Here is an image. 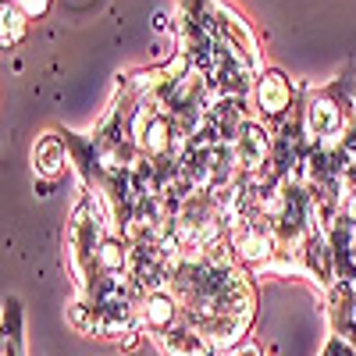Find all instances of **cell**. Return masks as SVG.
Returning a JSON list of instances; mask_svg holds the SVG:
<instances>
[{
	"label": "cell",
	"instance_id": "16",
	"mask_svg": "<svg viewBox=\"0 0 356 356\" xmlns=\"http://www.w3.org/2000/svg\"><path fill=\"white\" fill-rule=\"evenodd\" d=\"M235 356H264V353H260V349H257L253 342H243L239 349H235Z\"/></svg>",
	"mask_w": 356,
	"mask_h": 356
},
{
	"label": "cell",
	"instance_id": "4",
	"mask_svg": "<svg viewBox=\"0 0 356 356\" xmlns=\"http://www.w3.org/2000/svg\"><path fill=\"white\" fill-rule=\"evenodd\" d=\"M250 104L257 111V122H264L275 132L278 125H285L292 118V111L303 104V82H292L282 68H260Z\"/></svg>",
	"mask_w": 356,
	"mask_h": 356
},
{
	"label": "cell",
	"instance_id": "15",
	"mask_svg": "<svg viewBox=\"0 0 356 356\" xmlns=\"http://www.w3.org/2000/svg\"><path fill=\"white\" fill-rule=\"evenodd\" d=\"M321 356H356V346H353L349 339H342V335H332Z\"/></svg>",
	"mask_w": 356,
	"mask_h": 356
},
{
	"label": "cell",
	"instance_id": "8",
	"mask_svg": "<svg viewBox=\"0 0 356 356\" xmlns=\"http://www.w3.org/2000/svg\"><path fill=\"white\" fill-rule=\"evenodd\" d=\"M300 271L303 275H310L317 285H324V289H335L339 285V271H335V253H332V246H328V235L324 232H314L310 239L303 243V250H300Z\"/></svg>",
	"mask_w": 356,
	"mask_h": 356
},
{
	"label": "cell",
	"instance_id": "6",
	"mask_svg": "<svg viewBox=\"0 0 356 356\" xmlns=\"http://www.w3.org/2000/svg\"><path fill=\"white\" fill-rule=\"evenodd\" d=\"M136 321L150 335H164L168 328H175L182 321V307H178V300L168 289H157V292H146L143 300H136Z\"/></svg>",
	"mask_w": 356,
	"mask_h": 356
},
{
	"label": "cell",
	"instance_id": "9",
	"mask_svg": "<svg viewBox=\"0 0 356 356\" xmlns=\"http://www.w3.org/2000/svg\"><path fill=\"white\" fill-rule=\"evenodd\" d=\"M157 342L168 356H218V346L211 342V335L200 332L189 321H178L175 328L157 335Z\"/></svg>",
	"mask_w": 356,
	"mask_h": 356
},
{
	"label": "cell",
	"instance_id": "14",
	"mask_svg": "<svg viewBox=\"0 0 356 356\" xmlns=\"http://www.w3.org/2000/svg\"><path fill=\"white\" fill-rule=\"evenodd\" d=\"M11 4H15L29 22H36V18H43V15L50 11V0H11Z\"/></svg>",
	"mask_w": 356,
	"mask_h": 356
},
{
	"label": "cell",
	"instance_id": "7",
	"mask_svg": "<svg viewBox=\"0 0 356 356\" xmlns=\"http://www.w3.org/2000/svg\"><path fill=\"white\" fill-rule=\"evenodd\" d=\"M218 40L221 43H228L232 50H239L246 61L260 72V47H257V36H253V29H250V22L235 11L232 4H218Z\"/></svg>",
	"mask_w": 356,
	"mask_h": 356
},
{
	"label": "cell",
	"instance_id": "12",
	"mask_svg": "<svg viewBox=\"0 0 356 356\" xmlns=\"http://www.w3.org/2000/svg\"><path fill=\"white\" fill-rule=\"evenodd\" d=\"M129 260H132V246L122 232H107V239L97 250V278L100 275H129Z\"/></svg>",
	"mask_w": 356,
	"mask_h": 356
},
{
	"label": "cell",
	"instance_id": "1",
	"mask_svg": "<svg viewBox=\"0 0 356 356\" xmlns=\"http://www.w3.org/2000/svg\"><path fill=\"white\" fill-rule=\"evenodd\" d=\"M356 118V65L349 61L339 79L303 86V125L310 143H339Z\"/></svg>",
	"mask_w": 356,
	"mask_h": 356
},
{
	"label": "cell",
	"instance_id": "3",
	"mask_svg": "<svg viewBox=\"0 0 356 356\" xmlns=\"http://www.w3.org/2000/svg\"><path fill=\"white\" fill-rule=\"evenodd\" d=\"M218 4L221 0H178L182 18V50L189 54L193 68L207 79L218 57Z\"/></svg>",
	"mask_w": 356,
	"mask_h": 356
},
{
	"label": "cell",
	"instance_id": "5",
	"mask_svg": "<svg viewBox=\"0 0 356 356\" xmlns=\"http://www.w3.org/2000/svg\"><path fill=\"white\" fill-rule=\"evenodd\" d=\"M235 146V161H239V175L253 178L267 168V161H271V146H275V132L267 129L264 122H257V118H250V122L243 125L239 139L232 143Z\"/></svg>",
	"mask_w": 356,
	"mask_h": 356
},
{
	"label": "cell",
	"instance_id": "13",
	"mask_svg": "<svg viewBox=\"0 0 356 356\" xmlns=\"http://www.w3.org/2000/svg\"><path fill=\"white\" fill-rule=\"evenodd\" d=\"M25 29H29V18L11 0H4V8H0V43H4V50H15L25 40Z\"/></svg>",
	"mask_w": 356,
	"mask_h": 356
},
{
	"label": "cell",
	"instance_id": "2",
	"mask_svg": "<svg viewBox=\"0 0 356 356\" xmlns=\"http://www.w3.org/2000/svg\"><path fill=\"white\" fill-rule=\"evenodd\" d=\"M111 232V218L104 211V203L97 200V193H89L79 200L75 214L68 221V264L75 275V289L79 296L89 292V285L97 282V250Z\"/></svg>",
	"mask_w": 356,
	"mask_h": 356
},
{
	"label": "cell",
	"instance_id": "10",
	"mask_svg": "<svg viewBox=\"0 0 356 356\" xmlns=\"http://www.w3.org/2000/svg\"><path fill=\"white\" fill-rule=\"evenodd\" d=\"M328 246L335 253V271H339V282H356V225L342 214H335V221L328 225Z\"/></svg>",
	"mask_w": 356,
	"mask_h": 356
},
{
	"label": "cell",
	"instance_id": "11",
	"mask_svg": "<svg viewBox=\"0 0 356 356\" xmlns=\"http://www.w3.org/2000/svg\"><path fill=\"white\" fill-rule=\"evenodd\" d=\"M72 164V154H68V143L61 139V132H47L36 146H33V168L40 178H61L65 168Z\"/></svg>",
	"mask_w": 356,
	"mask_h": 356
}]
</instances>
